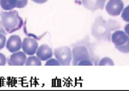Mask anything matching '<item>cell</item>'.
<instances>
[{
  "mask_svg": "<svg viewBox=\"0 0 129 91\" xmlns=\"http://www.w3.org/2000/svg\"><path fill=\"white\" fill-rule=\"evenodd\" d=\"M72 64L73 65L92 66L99 63V58L95 53L93 44L88 40L75 46L72 50Z\"/></svg>",
  "mask_w": 129,
  "mask_h": 91,
  "instance_id": "6da1fadb",
  "label": "cell"
},
{
  "mask_svg": "<svg viewBox=\"0 0 129 91\" xmlns=\"http://www.w3.org/2000/svg\"><path fill=\"white\" fill-rule=\"evenodd\" d=\"M111 32L108 21H106L101 16L96 18L92 25L91 33L96 40L99 41H110Z\"/></svg>",
  "mask_w": 129,
  "mask_h": 91,
  "instance_id": "7a4b0ae2",
  "label": "cell"
},
{
  "mask_svg": "<svg viewBox=\"0 0 129 91\" xmlns=\"http://www.w3.org/2000/svg\"><path fill=\"white\" fill-rule=\"evenodd\" d=\"M0 17L4 28L9 33L19 29L22 26V20L16 10L1 12Z\"/></svg>",
  "mask_w": 129,
  "mask_h": 91,
  "instance_id": "3957f363",
  "label": "cell"
},
{
  "mask_svg": "<svg viewBox=\"0 0 129 91\" xmlns=\"http://www.w3.org/2000/svg\"><path fill=\"white\" fill-rule=\"evenodd\" d=\"M111 40L115 48L122 53H129V36L124 31L117 30L111 34Z\"/></svg>",
  "mask_w": 129,
  "mask_h": 91,
  "instance_id": "277c9868",
  "label": "cell"
},
{
  "mask_svg": "<svg viewBox=\"0 0 129 91\" xmlns=\"http://www.w3.org/2000/svg\"><path fill=\"white\" fill-rule=\"evenodd\" d=\"M55 59L61 65H70L72 61V52L68 46H62L54 50Z\"/></svg>",
  "mask_w": 129,
  "mask_h": 91,
  "instance_id": "5b68a950",
  "label": "cell"
},
{
  "mask_svg": "<svg viewBox=\"0 0 129 91\" xmlns=\"http://www.w3.org/2000/svg\"><path fill=\"white\" fill-rule=\"evenodd\" d=\"M124 4L121 0H109L106 6L107 13L112 16L119 15L123 9Z\"/></svg>",
  "mask_w": 129,
  "mask_h": 91,
  "instance_id": "8992f818",
  "label": "cell"
},
{
  "mask_svg": "<svg viewBox=\"0 0 129 91\" xmlns=\"http://www.w3.org/2000/svg\"><path fill=\"white\" fill-rule=\"evenodd\" d=\"M38 48V43L36 39L33 38H25L22 44V49L26 55L31 56L36 53Z\"/></svg>",
  "mask_w": 129,
  "mask_h": 91,
  "instance_id": "52a82bcc",
  "label": "cell"
},
{
  "mask_svg": "<svg viewBox=\"0 0 129 91\" xmlns=\"http://www.w3.org/2000/svg\"><path fill=\"white\" fill-rule=\"evenodd\" d=\"M22 41L21 37L17 35L10 36L6 42V48L10 53L19 51L22 48Z\"/></svg>",
  "mask_w": 129,
  "mask_h": 91,
  "instance_id": "ba28073f",
  "label": "cell"
},
{
  "mask_svg": "<svg viewBox=\"0 0 129 91\" xmlns=\"http://www.w3.org/2000/svg\"><path fill=\"white\" fill-rule=\"evenodd\" d=\"M27 59L26 54L22 51L13 53L9 59V65L11 66H22Z\"/></svg>",
  "mask_w": 129,
  "mask_h": 91,
  "instance_id": "9c48e42d",
  "label": "cell"
},
{
  "mask_svg": "<svg viewBox=\"0 0 129 91\" xmlns=\"http://www.w3.org/2000/svg\"><path fill=\"white\" fill-rule=\"evenodd\" d=\"M107 0H81L83 5L87 10L95 11L98 9L103 10Z\"/></svg>",
  "mask_w": 129,
  "mask_h": 91,
  "instance_id": "30bf717a",
  "label": "cell"
},
{
  "mask_svg": "<svg viewBox=\"0 0 129 91\" xmlns=\"http://www.w3.org/2000/svg\"><path fill=\"white\" fill-rule=\"evenodd\" d=\"M36 56L41 61H46L52 56L51 48L47 44H42L38 47L36 51Z\"/></svg>",
  "mask_w": 129,
  "mask_h": 91,
  "instance_id": "8fae6325",
  "label": "cell"
},
{
  "mask_svg": "<svg viewBox=\"0 0 129 91\" xmlns=\"http://www.w3.org/2000/svg\"><path fill=\"white\" fill-rule=\"evenodd\" d=\"M17 0H0V6L4 10H11L17 8Z\"/></svg>",
  "mask_w": 129,
  "mask_h": 91,
  "instance_id": "7c38bea8",
  "label": "cell"
},
{
  "mask_svg": "<svg viewBox=\"0 0 129 91\" xmlns=\"http://www.w3.org/2000/svg\"><path fill=\"white\" fill-rule=\"evenodd\" d=\"M25 65L26 66H30V65L41 66V60L37 56L31 55V56L27 58Z\"/></svg>",
  "mask_w": 129,
  "mask_h": 91,
  "instance_id": "4fadbf2b",
  "label": "cell"
},
{
  "mask_svg": "<svg viewBox=\"0 0 129 91\" xmlns=\"http://www.w3.org/2000/svg\"><path fill=\"white\" fill-rule=\"evenodd\" d=\"M108 22L111 31L119 29L120 27L119 23L115 20L109 19L108 20Z\"/></svg>",
  "mask_w": 129,
  "mask_h": 91,
  "instance_id": "5bb4252c",
  "label": "cell"
},
{
  "mask_svg": "<svg viewBox=\"0 0 129 91\" xmlns=\"http://www.w3.org/2000/svg\"><path fill=\"white\" fill-rule=\"evenodd\" d=\"M98 65L100 66H105V65H114L113 61L108 57H104L101 59L98 63Z\"/></svg>",
  "mask_w": 129,
  "mask_h": 91,
  "instance_id": "9a60e30c",
  "label": "cell"
},
{
  "mask_svg": "<svg viewBox=\"0 0 129 91\" xmlns=\"http://www.w3.org/2000/svg\"><path fill=\"white\" fill-rule=\"evenodd\" d=\"M121 17L124 21L129 22V5L124 8L122 12Z\"/></svg>",
  "mask_w": 129,
  "mask_h": 91,
  "instance_id": "2e32d148",
  "label": "cell"
},
{
  "mask_svg": "<svg viewBox=\"0 0 129 91\" xmlns=\"http://www.w3.org/2000/svg\"><path fill=\"white\" fill-rule=\"evenodd\" d=\"M46 66H58L60 65L58 61L56 59H49L47 60L45 64Z\"/></svg>",
  "mask_w": 129,
  "mask_h": 91,
  "instance_id": "e0dca14e",
  "label": "cell"
},
{
  "mask_svg": "<svg viewBox=\"0 0 129 91\" xmlns=\"http://www.w3.org/2000/svg\"><path fill=\"white\" fill-rule=\"evenodd\" d=\"M6 43V35L0 33V50L4 48Z\"/></svg>",
  "mask_w": 129,
  "mask_h": 91,
  "instance_id": "ac0fdd59",
  "label": "cell"
},
{
  "mask_svg": "<svg viewBox=\"0 0 129 91\" xmlns=\"http://www.w3.org/2000/svg\"><path fill=\"white\" fill-rule=\"evenodd\" d=\"M28 3V0H17V8H24Z\"/></svg>",
  "mask_w": 129,
  "mask_h": 91,
  "instance_id": "d6986e66",
  "label": "cell"
},
{
  "mask_svg": "<svg viewBox=\"0 0 129 91\" xmlns=\"http://www.w3.org/2000/svg\"><path fill=\"white\" fill-rule=\"evenodd\" d=\"M6 57L3 54L0 53V66H4L6 64Z\"/></svg>",
  "mask_w": 129,
  "mask_h": 91,
  "instance_id": "ffe728a7",
  "label": "cell"
},
{
  "mask_svg": "<svg viewBox=\"0 0 129 91\" xmlns=\"http://www.w3.org/2000/svg\"><path fill=\"white\" fill-rule=\"evenodd\" d=\"M0 33H3L5 35L7 34V33H6L5 30L4 29V27L2 24L1 19H0Z\"/></svg>",
  "mask_w": 129,
  "mask_h": 91,
  "instance_id": "44dd1931",
  "label": "cell"
},
{
  "mask_svg": "<svg viewBox=\"0 0 129 91\" xmlns=\"http://www.w3.org/2000/svg\"><path fill=\"white\" fill-rule=\"evenodd\" d=\"M31 1H33V2L35 3L41 4H43V3H46L48 0H31Z\"/></svg>",
  "mask_w": 129,
  "mask_h": 91,
  "instance_id": "7402d4cb",
  "label": "cell"
},
{
  "mask_svg": "<svg viewBox=\"0 0 129 91\" xmlns=\"http://www.w3.org/2000/svg\"><path fill=\"white\" fill-rule=\"evenodd\" d=\"M125 32L129 36V23L127 24L124 27Z\"/></svg>",
  "mask_w": 129,
  "mask_h": 91,
  "instance_id": "603a6c76",
  "label": "cell"
}]
</instances>
